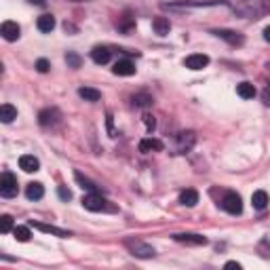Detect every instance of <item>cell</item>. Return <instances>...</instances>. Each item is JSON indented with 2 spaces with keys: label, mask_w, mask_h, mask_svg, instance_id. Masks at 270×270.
Segmentation results:
<instances>
[{
  "label": "cell",
  "mask_w": 270,
  "mask_h": 270,
  "mask_svg": "<svg viewBox=\"0 0 270 270\" xmlns=\"http://www.w3.org/2000/svg\"><path fill=\"white\" fill-rule=\"evenodd\" d=\"M266 11H270V0H268V6H266Z\"/></svg>",
  "instance_id": "36"
},
{
  "label": "cell",
  "mask_w": 270,
  "mask_h": 270,
  "mask_svg": "<svg viewBox=\"0 0 270 270\" xmlns=\"http://www.w3.org/2000/svg\"><path fill=\"white\" fill-rule=\"evenodd\" d=\"M25 196H28L30 201H38V198H42L44 196V186L40 182L28 184V188H25Z\"/></svg>",
  "instance_id": "15"
},
{
  "label": "cell",
  "mask_w": 270,
  "mask_h": 270,
  "mask_svg": "<svg viewBox=\"0 0 270 270\" xmlns=\"http://www.w3.org/2000/svg\"><path fill=\"white\" fill-rule=\"evenodd\" d=\"M222 209L228 211L230 215H239L241 211H243L241 196L236 194V192H226V194H224V198H222Z\"/></svg>",
  "instance_id": "3"
},
{
  "label": "cell",
  "mask_w": 270,
  "mask_h": 270,
  "mask_svg": "<svg viewBox=\"0 0 270 270\" xmlns=\"http://www.w3.org/2000/svg\"><path fill=\"white\" fill-rule=\"evenodd\" d=\"M179 203L186 205V207H194V205L198 203V192H196V190H192V188L184 190L182 194H179Z\"/></svg>",
  "instance_id": "20"
},
{
  "label": "cell",
  "mask_w": 270,
  "mask_h": 270,
  "mask_svg": "<svg viewBox=\"0 0 270 270\" xmlns=\"http://www.w3.org/2000/svg\"><path fill=\"white\" fill-rule=\"evenodd\" d=\"M59 196L63 198V201H70V198H72V192H70L68 188H63V186H61V188H59Z\"/></svg>",
  "instance_id": "32"
},
{
  "label": "cell",
  "mask_w": 270,
  "mask_h": 270,
  "mask_svg": "<svg viewBox=\"0 0 270 270\" xmlns=\"http://www.w3.org/2000/svg\"><path fill=\"white\" fill-rule=\"evenodd\" d=\"M194 133L192 131H184V133H179V137H177V150L179 152H188L192 146H194Z\"/></svg>",
  "instance_id": "12"
},
{
  "label": "cell",
  "mask_w": 270,
  "mask_h": 270,
  "mask_svg": "<svg viewBox=\"0 0 270 270\" xmlns=\"http://www.w3.org/2000/svg\"><path fill=\"white\" fill-rule=\"evenodd\" d=\"M49 68H51V63H49L47 59H38V61H36V70H38V72H40V74L49 72Z\"/></svg>",
  "instance_id": "30"
},
{
  "label": "cell",
  "mask_w": 270,
  "mask_h": 270,
  "mask_svg": "<svg viewBox=\"0 0 270 270\" xmlns=\"http://www.w3.org/2000/svg\"><path fill=\"white\" fill-rule=\"evenodd\" d=\"M184 66H186V68H190V70H203V68H207V66H209V57H207V55H203V53L190 55V57H186Z\"/></svg>",
  "instance_id": "6"
},
{
  "label": "cell",
  "mask_w": 270,
  "mask_h": 270,
  "mask_svg": "<svg viewBox=\"0 0 270 270\" xmlns=\"http://www.w3.org/2000/svg\"><path fill=\"white\" fill-rule=\"evenodd\" d=\"M236 93H239V97L243 99H253L255 97V87L251 82H241L239 87H236Z\"/></svg>",
  "instance_id": "22"
},
{
  "label": "cell",
  "mask_w": 270,
  "mask_h": 270,
  "mask_svg": "<svg viewBox=\"0 0 270 270\" xmlns=\"http://www.w3.org/2000/svg\"><path fill=\"white\" fill-rule=\"evenodd\" d=\"M13 230V217L11 215H2L0 217V232L6 234V232H11Z\"/></svg>",
  "instance_id": "27"
},
{
  "label": "cell",
  "mask_w": 270,
  "mask_h": 270,
  "mask_svg": "<svg viewBox=\"0 0 270 270\" xmlns=\"http://www.w3.org/2000/svg\"><path fill=\"white\" fill-rule=\"evenodd\" d=\"M0 34H2L4 40L15 42L17 38H19V34H21V30H19V25L15 21H4L2 28H0Z\"/></svg>",
  "instance_id": "5"
},
{
  "label": "cell",
  "mask_w": 270,
  "mask_h": 270,
  "mask_svg": "<svg viewBox=\"0 0 270 270\" xmlns=\"http://www.w3.org/2000/svg\"><path fill=\"white\" fill-rule=\"evenodd\" d=\"M17 118V108H13L11 104H2L0 108V120L2 123H13Z\"/></svg>",
  "instance_id": "21"
},
{
  "label": "cell",
  "mask_w": 270,
  "mask_h": 270,
  "mask_svg": "<svg viewBox=\"0 0 270 270\" xmlns=\"http://www.w3.org/2000/svg\"><path fill=\"white\" fill-rule=\"evenodd\" d=\"M66 61H68L72 68H80V57L74 55V53H68V55H66Z\"/></svg>",
  "instance_id": "28"
},
{
  "label": "cell",
  "mask_w": 270,
  "mask_h": 270,
  "mask_svg": "<svg viewBox=\"0 0 270 270\" xmlns=\"http://www.w3.org/2000/svg\"><path fill=\"white\" fill-rule=\"evenodd\" d=\"M262 101H264L266 106H270V82L266 85V89H264V91H262Z\"/></svg>",
  "instance_id": "31"
},
{
  "label": "cell",
  "mask_w": 270,
  "mask_h": 270,
  "mask_svg": "<svg viewBox=\"0 0 270 270\" xmlns=\"http://www.w3.org/2000/svg\"><path fill=\"white\" fill-rule=\"evenodd\" d=\"M13 236H15L19 243H28L30 236H32V232H30L28 226H15V228H13Z\"/></svg>",
  "instance_id": "24"
},
{
  "label": "cell",
  "mask_w": 270,
  "mask_h": 270,
  "mask_svg": "<svg viewBox=\"0 0 270 270\" xmlns=\"http://www.w3.org/2000/svg\"><path fill=\"white\" fill-rule=\"evenodd\" d=\"M215 36H220V38H224L226 42H230V44H243L245 42V38H243V34H239V32H232V30H215L213 32Z\"/></svg>",
  "instance_id": "9"
},
{
  "label": "cell",
  "mask_w": 270,
  "mask_h": 270,
  "mask_svg": "<svg viewBox=\"0 0 270 270\" xmlns=\"http://www.w3.org/2000/svg\"><path fill=\"white\" fill-rule=\"evenodd\" d=\"M152 28H154V32H156L158 36H167V34H169V30H171V23H169V19H167V17H156L152 21Z\"/></svg>",
  "instance_id": "17"
},
{
  "label": "cell",
  "mask_w": 270,
  "mask_h": 270,
  "mask_svg": "<svg viewBox=\"0 0 270 270\" xmlns=\"http://www.w3.org/2000/svg\"><path fill=\"white\" fill-rule=\"evenodd\" d=\"M19 167H21L25 173H36L40 169V160L36 156H32V154H23V156L19 158Z\"/></svg>",
  "instance_id": "8"
},
{
  "label": "cell",
  "mask_w": 270,
  "mask_h": 270,
  "mask_svg": "<svg viewBox=\"0 0 270 270\" xmlns=\"http://www.w3.org/2000/svg\"><path fill=\"white\" fill-rule=\"evenodd\" d=\"M0 194H2L4 198L17 196V177L9 171H4L2 177H0Z\"/></svg>",
  "instance_id": "2"
},
{
  "label": "cell",
  "mask_w": 270,
  "mask_h": 270,
  "mask_svg": "<svg viewBox=\"0 0 270 270\" xmlns=\"http://www.w3.org/2000/svg\"><path fill=\"white\" fill-rule=\"evenodd\" d=\"M76 182H78L80 184V188H87L89 192H95V190H97V186H95L93 182H91V179H87L85 175H82V173H78V171H76Z\"/></svg>",
  "instance_id": "25"
},
{
  "label": "cell",
  "mask_w": 270,
  "mask_h": 270,
  "mask_svg": "<svg viewBox=\"0 0 270 270\" xmlns=\"http://www.w3.org/2000/svg\"><path fill=\"white\" fill-rule=\"evenodd\" d=\"M112 72L116 76H133L135 74V66H133V61H129V59H120V61L114 63Z\"/></svg>",
  "instance_id": "10"
},
{
  "label": "cell",
  "mask_w": 270,
  "mask_h": 270,
  "mask_svg": "<svg viewBox=\"0 0 270 270\" xmlns=\"http://www.w3.org/2000/svg\"><path fill=\"white\" fill-rule=\"evenodd\" d=\"M78 95L85 101H99V97H101V93L97 91V89H91V87H80Z\"/></svg>",
  "instance_id": "23"
},
{
  "label": "cell",
  "mask_w": 270,
  "mask_h": 270,
  "mask_svg": "<svg viewBox=\"0 0 270 270\" xmlns=\"http://www.w3.org/2000/svg\"><path fill=\"white\" fill-rule=\"evenodd\" d=\"M226 268H228V270H234V268H236V270H241V264H236V262H228Z\"/></svg>",
  "instance_id": "33"
},
{
  "label": "cell",
  "mask_w": 270,
  "mask_h": 270,
  "mask_svg": "<svg viewBox=\"0 0 270 270\" xmlns=\"http://www.w3.org/2000/svg\"><path fill=\"white\" fill-rule=\"evenodd\" d=\"M139 150L141 152H160L163 150V141L154 139V137H146L139 141Z\"/></svg>",
  "instance_id": "14"
},
{
  "label": "cell",
  "mask_w": 270,
  "mask_h": 270,
  "mask_svg": "<svg viewBox=\"0 0 270 270\" xmlns=\"http://www.w3.org/2000/svg\"><path fill=\"white\" fill-rule=\"evenodd\" d=\"M57 120H59V112L55 110V108H51V110H42L38 114V123L42 127H53Z\"/></svg>",
  "instance_id": "11"
},
{
  "label": "cell",
  "mask_w": 270,
  "mask_h": 270,
  "mask_svg": "<svg viewBox=\"0 0 270 270\" xmlns=\"http://www.w3.org/2000/svg\"><path fill=\"white\" fill-rule=\"evenodd\" d=\"M30 2H32V4H38V6H42V4H44V0H30Z\"/></svg>",
  "instance_id": "35"
},
{
  "label": "cell",
  "mask_w": 270,
  "mask_h": 270,
  "mask_svg": "<svg viewBox=\"0 0 270 270\" xmlns=\"http://www.w3.org/2000/svg\"><path fill=\"white\" fill-rule=\"evenodd\" d=\"M173 239L184 245H207V239L203 234H175Z\"/></svg>",
  "instance_id": "13"
},
{
  "label": "cell",
  "mask_w": 270,
  "mask_h": 270,
  "mask_svg": "<svg viewBox=\"0 0 270 270\" xmlns=\"http://www.w3.org/2000/svg\"><path fill=\"white\" fill-rule=\"evenodd\" d=\"M125 245L135 258H154V253H156L154 247L146 245V243H141V241H125Z\"/></svg>",
  "instance_id": "4"
},
{
  "label": "cell",
  "mask_w": 270,
  "mask_h": 270,
  "mask_svg": "<svg viewBox=\"0 0 270 270\" xmlns=\"http://www.w3.org/2000/svg\"><path fill=\"white\" fill-rule=\"evenodd\" d=\"M82 207L89 209V211H95V213H99V211H116V207H112V205L108 203L104 196H99L97 192H91V194H87L82 198Z\"/></svg>",
  "instance_id": "1"
},
{
  "label": "cell",
  "mask_w": 270,
  "mask_h": 270,
  "mask_svg": "<svg viewBox=\"0 0 270 270\" xmlns=\"http://www.w3.org/2000/svg\"><path fill=\"white\" fill-rule=\"evenodd\" d=\"M32 226H34L36 230H40V232H47V234H55L59 236V239H68L70 232L63 228H57V226H51V224H40V222H32Z\"/></svg>",
  "instance_id": "7"
},
{
  "label": "cell",
  "mask_w": 270,
  "mask_h": 270,
  "mask_svg": "<svg viewBox=\"0 0 270 270\" xmlns=\"http://www.w3.org/2000/svg\"><path fill=\"white\" fill-rule=\"evenodd\" d=\"M264 38H266V40L270 42V28H266V30H264Z\"/></svg>",
  "instance_id": "34"
},
{
  "label": "cell",
  "mask_w": 270,
  "mask_h": 270,
  "mask_svg": "<svg viewBox=\"0 0 270 270\" xmlns=\"http://www.w3.org/2000/svg\"><path fill=\"white\" fill-rule=\"evenodd\" d=\"M251 205H253V209H266V205H268V194L264 190H255L253 194H251Z\"/></svg>",
  "instance_id": "18"
},
{
  "label": "cell",
  "mask_w": 270,
  "mask_h": 270,
  "mask_svg": "<svg viewBox=\"0 0 270 270\" xmlns=\"http://www.w3.org/2000/svg\"><path fill=\"white\" fill-rule=\"evenodd\" d=\"M144 125L148 131H154V127H156V120H154V116H150V114H144Z\"/></svg>",
  "instance_id": "29"
},
{
  "label": "cell",
  "mask_w": 270,
  "mask_h": 270,
  "mask_svg": "<svg viewBox=\"0 0 270 270\" xmlns=\"http://www.w3.org/2000/svg\"><path fill=\"white\" fill-rule=\"evenodd\" d=\"M36 28L44 32V34H49V32H53L55 28V17L53 15H40L38 17V21H36Z\"/></svg>",
  "instance_id": "16"
},
{
  "label": "cell",
  "mask_w": 270,
  "mask_h": 270,
  "mask_svg": "<svg viewBox=\"0 0 270 270\" xmlns=\"http://www.w3.org/2000/svg\"><path fill=\"white\" fill-rule=\"evenodd\" d=\"M91 57L95 63H99V66H104V63L110 61V51H108L106 47H95L91 51Z\"/></svg>",
  "instance_id": "19"
},
{
  "label": "cell",
  "mask_w": 270,
  "mask_h": 270,
  "mask_svg": "<svg viewBox=\"0 0 270 270\" xmlns=\"http://www.w3.org/2000/svg\"><path fill=\"white\" fill-rule=\"evenodd\" d=\"M74 2H85V0H74Z\"/></svg>",
  "instance_id": "37"
},
{
  "label": "cell",
  "mask_w": 270,
  "mask_h": 270,
  "mask_svg": "<svg viewBox=\"0 0 270 270\" xmlns=\"http://www.w3.org/2000/svg\"><path fill=\"white\" fill-rule=\"evenodd\" d=\"M133 104L146 108V106L152 104V97H150V95H146V93H137V95H133Z\"/></svg>",
  "instance_id": "26"
}]
</instances>
